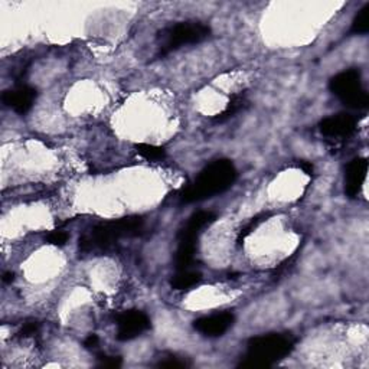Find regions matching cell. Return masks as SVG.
Wrapping results in <instances>:
<instances>
[{"mask_svg":"<svg viewBox=\"0 0 369 369\" xmlns=\"http://www.w3.org/2000/svg\"><path fill=\"white\" fill-rule=\"evenodd\" d=\"M320 133L333 138V140H344V138L352 136V133L357 129V121L350 114L341 113L333 114L326 118H323L319 125Z\"/></svg>","mask_w":369,"mask_h":369,"instance_id":"52a82bcc","label":"cell"},{"mask_svg":"<svg viewBox=\"0 0 369 369\" xmlns=\"http://www.w3.org/2000/svg\"><path fill=\"white\" fill-rule=\"evenodd\" d=\"M215 220V215L209 211H199L193 213L188 220L187 225H184L178 235V244H189L196 245V240L199 234L202 233V229L208 226Z\"/></svg>","mask_w":369,"mask_h":369,"instance_id":"8fae6325","label":"cell"},{"mask_svg":"<svg viewBox=\"0 0 369 369\" xmlns=\"http://www.w3.org/2000/svg\"><path fill=\"white\" fill-rule=\"evenodd\" d=\"M369 30V3H366L355 17L350 26V32L355 35H365Z\"/></svg>","mask_w":369,"mask_h":369,"instance_id":"5bb4252c","label":"cell"},{"mask_svg":"<svg viewBox=\"0 0 369 369\" xmlns=\"http://www.w3.org/2000/svg\"><path fill=\"white\" fill-rule=\"evenodd\" d=\"M13 277H14V274H13V273H5V275H3V280H5L6 283L13 282Z\"/></svg>","mask_w":369,"mask_h":369,"instance_id":"7402d4cb","label":"cell"},{"mask_svg":"<svg viewBox=\"0 0 369 369\" xmlns=\"http://www.w3.org/2000/svg\"><path fill=\"white\" fill-rule=\"evenodd\" d=\"M101 365L103 366H113V368H116V366H120L121 365V361H120V358H116V357H104Z\"/></svg>","mask_w":369,"mask_h":369,"instance_id":"d6986e66","label":"cell"},{"mask_svg":"<svg viewBox=\"0 0 369 369\" xmlns=\"http://www.w3.org/2000/svg\"><path fill=\"white\" fill-rule=\"evenodd\" d=\"M46 241L52 245H56V247H63V245H65L68 241V234L65 233V231L55 229L46 235Z\"/></svg>","mask_w":369,"mask_h":369,"instance_id":"2e32d148","label":"cell"},{"mask_svg":"<svg viewBox=\"0 0 369 369\" xmlns=\"http://www.w3.org/2000/svg\"><path fill=\"white\" fill-rule=\"evenodd\" d=\"M150 319L140 310H127L117 317V339L129 342L150 329Z\"/></svg>","mask_w":369,"mask_h":369,"instance_id":"8992f818","label":"cell"},{"mask_svg":"<svg viewBox=\"0 0 369 369\" xmlns=\"http://www.w3.org/2000/svg\"><path fill=\"white\" fill-rule=\"evenodd\" d=\"M159 366H166V368H183V366H188L187 361H183L175 355H169L166 358H160Z\"/></svg>","mask_w":369,"mask_h":369,"instance_id":"e0dca14e","label":"cell"},{"mask_svg":"<svg viewBox=\"0 0 369 369\" xmlns=\"http://www.w3.org/2000/svg\"><path fill=\"white\" fill-rule=\"evenodd\" d=\"M211 35V28L202 22H179L160 30L158 48L160 55L171 54L182 46L205 41Z\"/></svg>","mask_w":369,"mask_h":369,"instance_id":"3957f363","label":"cell"},{"mask_svg":"<svg viewBox=\"0 0 369 369\" xmlns=\"http://www.w3.org/2000/svg\"><path fill=\"white\" fill-rule=\"evenodd\" d=\"M329 88L349 109L363 110L368 107V92L362 85L361 72L355 68L336 74Z\"/></svg>","mask_w":369,"mask_h":369,"instance_id":"5b68a950","label":"cell"},{"mask_svg":"<svg viewBox=\"0 0 369 369\" xmlns=\"http://www.w3.org/2000/svg\"><path fill=\"white\" fill-rule=\"evenodd\" d=\"M201 273L198 271H192V270H182V271H178V274L173 277L171 284L175 290H179V291H184V290H191L193 288L196 284H199V282H201Z\"/></svg>","mask_w":369,"mask_h":369,"instance_id":"7c38bea8","label":"cell"},{"mask_svg":"<svg viewBox=\"0 0 369 369\" xmlns=\"http://www.w3.org/2000/svg\"><path fill=\"white\" fill-rule=\"evenodd\" d=\"M295 348L293 336L287 333L261 335L247 345V352L242 357L241 366L264 368L271 366L286 358Z\"/></svg>","mask_w":369,"mask_h":369,"instance_id":"7a4b0ae2","label":"cell"},{"mask_svg":"<svg viewBox=\"0 0 369 369\" xmlns=\"http://www.w3.org/2000/svg\"><path fill=\"white\" fill-rule=\"evenodd\" d=\"M300 167L303 169L304 173L312 175V172H313V166H312V163H309V162H302V163H300Z\"/></svg>","mask_w":369,"mask_h":369,"instance_id":"44dd1931","label":"cell"},{"mask_svg":"<svg viewBox=\"0 0 369 369\" xmlns=\"http://www.w3.org/2000/svg\"><path fill=\"white\" fill-rule=\"evenodd\" d=\"M237 175V169L231 160H215L198 175L189 187L182 191L180 201L192 204L217 196L233 187Z\"/></svg>","mask_w":369,"mask_h":369,"instance_id":"6da1fadb","label":"cell"},{"mask_svg":"<svg viewBox=\"0 0 369 369\" xmlns=\"http://www.w3.org/2000/svg\"><path fill=\"white\" fill-rule=\"evenodd\" d=\"M368 160L365 158H357L348 163L345 171V193L349 198H357L362 189L366 179Z\"/></svg>","mask_w":369,"mask_h":369,"instance_id":"30bf717a","label":"cell"},{"mask_svg":"<svg viewBox=\"0 0 369 369\" xmlns=\"http://www.w3.org/2000/svg\"><path fill=\"white\" fill-rule=\"evenodd\" d=\"M244 104H245V98L242 96H235L233 100L228 103L226 109L221 114H218V120L224 121L225 118L233 117L235 113H238L242 109Z\"/></svg>","mask_w":369,"mask_h":369,"instance_id":"9a60e30c","label":"cell"},{"mask_svg":"<svg viewBox=\"0 0 369 369\" xmlns=\"http://www.w3.org/2000/svg\"><path fill=\"white\" fill-rule=\"evenodd\" d=\"M38 92L35 88L29 85H19L13 89L3 92V103L18 114H26L36 100Z\"/></svg>","mask_w":369,"mask_h":369,"instance_id":"9c48e42d","label":"cell"},{"mask_svg":"<svg viewBox=\"0 0 369 369\" xmlns=\"http://www.w3.org/2000/svg\"><path fill=\"white\" fill-rule=\"evenodd\" d=\"M38 330V323H35V321H32V323H26V325L22 328V330H21V335L22 336H25V337H28V336H30V335H35V332Z\"/></svg>","mask_w":369,"mask_h":369,"instance_id":"ac0fdd59","label":"cell"},{"mask_svg":"<svg viewBox=\"0 0 369 369\" xmlns=\"http://www.w3.org/2000/svg\"><path fill=\"white\" fill-rule=\"evenodd\" d=\"M136 150H137L138 155L149 162H160L166 158V150L163 147H159V146L140 143V145L136 146Z\"/></svg>","mask_w":369,"mask_h":369,"instance_id":"4fadbf2b","label":"cell"},{"mask_svg":"<svg viewBox=\"0 0 369 369\" xmlns=\"http://www.w3.org/2000/svg\"><path fill=\"white\" fill-rule=\"evenodd\" d=\"M98 345V337L96 335H89L87 339L84 341V346L91 349V348H96Z\"/></svg>","mask_w":369,"mask_h":369,"instance_id":"ffe728a7","label":"cell"},{"mask_svg":"<svg viewBox=\"0 0 369 369\" xmlns=\"http://www.w3.org/2000/svg\"><path fill=\"white\" fill-rule=\"evenodd\" d=\"M143 229V220L138 217L121 218L112 222H104L92 229V234L81 241V247L85 249H107L123 238L137 235Z\"/></svg>","mask_w":369,"mask_h":369,"instance_id":"277c9868","label":"cell"},{"mask_svg":"<svg viewBox=\"0 0 369 369\" xmlns=\"http://www.w3.org/2000/svg\"><path fill=\"white\" fill-rule=\"evenodd\" d=\"M234 315L231 312H221V313H212L209 316H202L193 321V328L208 337H218L222 336L229 330V328L234 325Z\"/></svg>","mask_w":369,"mask_h":369,"instance_id":"ba28073f","label":"cell"}]
</instances>
